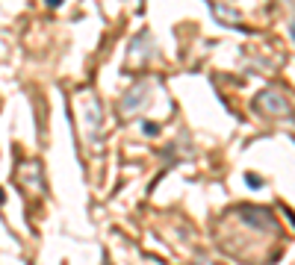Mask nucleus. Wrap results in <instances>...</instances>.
<instances>
[{"label": "nucleus", "mask_w": 295, "mask_h": 265, "mask_svg": "<svg viewBox=\"0 0 295 265\" xmlns=\"http://www.w3.org/2000/svg\"><path fill=\"white\" fill-rule=\"evenodd\" d=\"M62 3V0H48V6H59Z\"/></svg>", "instance_id": "nucleus-4"}, {"label": "nucleus", "mask_w": 295, "mask_h": 265, "mask_svg": "<svg viewBox=\"0 0 295 265\" xmlns=\"http://www.w3.org/2000/svg\"><path fill=\"white\" fill-rule=\"evenodd\" d=\"M148 94H151V89H148L145 83H142V86H136V89H133L124 100H121V106H118V109H121V115H136V112L145 106Z\"/></svg>", "instance_id": "nucleus-2"}, {"label": "nucleus", "mask_w": 295, "mask_h": 265, "mask_svg": "<svg viewBox=\"0 0 295 265\" xmlns=\"http://www.w3.org/2000/svg\"><path fill=\"white\" fill-rule=\"evenodd\" d=\"M142 127H145V136H157V133H160V127H157V124H151V121H145Z\"/></svg>", "instance_id": "nucleus-3"}, {"label": "nucleus", "mask_w": 295, "mask_h": 265, "mask_svg": "<svg viewBox=\"0 0 295 265\" xmlns=\"http://www.w3.org/2000/svg\"><path fill=\"white\" fill-rule=\"evenodd\" d=\"M257 109L269 112V115H289L292 106L286 103V97H280L278 92H263L260 97H257Z\"/></svg>", "instance_id": "nucleus-1"}, {"label": "nucleus", "mask_w": 295, "mask_h": 265, "mask_svg": "<svg viewBox=\"0 0 295 265\" xmlns=\"http://www.w3.org/2000/svg\"><path fill=\"white\" fill-rule=\"evenodd\" d=\"M289 32H292V42H295V21H292V27H289Z\"/></svg>", "instance_id": "nucleus-5"}]
</instances>
